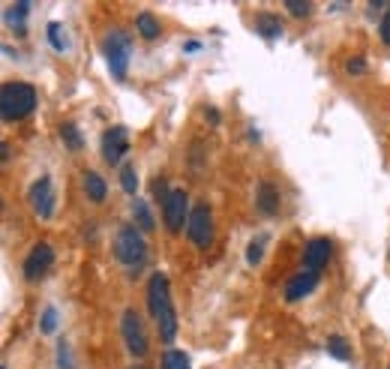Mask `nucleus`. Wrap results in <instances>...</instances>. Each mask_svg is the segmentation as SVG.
<instances>
[{"label": "nucleus", "mask_w": 390, "mask_h": 369, "mask_svg": "<svg viewBox=\"0 0 390 369\" xmlns=\"http://www.w3.org/2000/svg\"><path fill=\"white\" fill-rule=\"evenodd\" d=\"M54 258H57V255H54L52 243H45V241L33 243V249L27 253L24 264H22L24 279H27V283H39V279H45V276H48V271L54 267Z\"/></svg>", "instance_id": "1a4fd4ad"}, {"label": "nucleus", "mask_w": 390, "mask_h": 369, "mask_svg": "<svg viewBox=\"0 0 390 369\" xmlns=\"http://www.w3.org/2000/svg\"><path fill=\"white\" fill-rule=\"evenodd\" d=\"M163 369H193L186 352H177V348H168L163 354Z\"/></svg>", "instance_id": "5701e85b"}, {"label": "nucleus", "mask_w": 390, "mask_h": 369, "mask_svg": "<svg viewBox=\"0 0 390 369\" xmlns=\"http://www.w3.org/2000/svg\"><path fill=\"white\" fill-rule=\"evenodd\" d=\"M135 27H138V33H142V39H156L159 31H163V27H159V22L150 13H138L135 15Z\"/></svg>", "instance_id": "4be33fe9"}, {"label": "nucleus", "mask_w": 390, "mask_h": 369, "mask_svg": "<svg viewBox=\"0 0 390 369\" xmlns=\"http://www.w3.org/2000/svg\"><path fill=\"white\" fill-rule=\"evenodd\" d=\"M133 219H135V225L142 228L144 234H150L156 228L153 216H150V207H147V202H142V198H135V202H133Z\"/></svg>", "instance_id": "412c9836"}, {"label": "nucleus", "mask_w": 390, "mask_h": 369, "mask_svg": "<svg viewBox=\"0 0 390 369\" xmlns=\"http://www.w3.org/2000/svg\"><path fill=\"white\" fill-rule=\"evenodd\" d=\"M147 309L156 322V331L159 339L165 345H172L177 339V312H174V303H172V285H168V276L165 273H150L147 279Z\"/></svg>", "instance_id": "f257e3e1"}, {"label": "nucleus", "mask_w": 390, "mask_h": 369, "mask_svg": "<svg viewBox=\"0 0 390 369\" xmlns=\"http://www.w3.org/2000/svg\"><path fill=\"white\" fill-rule=\"evenodd\" d=\"M30 9H33V6H30L27 0H18V3H13V6L3 9V22H6L9 31H15V36H24V33H27L24 18H27Z\"/></svg>", "instance_id": "4468645a"}, {"label": "nucleus", "mask_w": 390, "mask_h": 369, "mask_svg": "<svg viewBox=\"0 0 390 369\" xmlns=\"http://www.w3.org/2000/svg\"><path fill=\"white\" fill-rule=\"evenodd\" d=\"M327 354L336 357V361H343V363H348L352 361V345L345 342L343 333H330L327 336Z\"/></svg>", "instance_id": "a211bd4d"}, {"label": "nucleus", "mask_w": 390, "mask_h": 369, "mask_svg": "<svg viewBox=\"0 0 390 369\" xmlns=\"http://www.w3.org/2000/svg\"><path fill=\"white\" fill-rule=\"evenodd\" d=\"M57 369H75L73 357H69V342L66 339H57Z\"/></svg>", "instance_id": "a878e982"}, {"label": "nucleus", "mask_w": 390, "mask_h": 369, "mask_svg": "<svg viewBox=\"0 0 390 369\" xmlns=\"http://www.w3.org/2000/svg\"><path fill=\"white\" fill-rule=\"evenodd\" d=\"M36 87L27 82H6L0 87V117L6 123H18L36 112Z\"/></svg>", "instance_id": "f03ea898"}, {"label": "nucleus", "mask_w": 390, "mask_h": 369, "mask_svg": "<svg viewBox=\"0 0 390 369\" xmlns=\"http://www.w3.org/2000/svg\"><path fill=\"white\" fill-rule=\"evenodd\" d=\"M330 255H333V246H330L327 237H313L306 246H303V271H313V273H322Z\"/></svg>", "instance_id": "9b49d317"}, {"label": "nucleus", "mask_w": 390, "mask_h": 369, "mask_svg": "<svg viewBox=\"0 0 390 369\" xmlns=\"http://www.w3.org/2000/svg\"><path fill=\"white\" fill-rule=\"evenodd\" d=\"M120 186H123L126 195H135L138 193V174H135V165L133 163L120 165Z\"/></svg>", "instance_id": "b1692460"}, {"label": "nucleus", "mask_w": 390, "mask_h": 369, "mask_svg": "<svg viewBox=\"0 0 390 369\" xmlns=\"http://www.w3.org/2000/svg\"><path fill=\"white\" fill-rule=\"evenodd\" d=\"M45 39H48V45H52L57 54L69 52V39L63 33V27H60V22H48L45 24Z\"/></svg>", "instance_id": "aec40b11"}, {"label": "nucleus", "mask_w": 390, "mask_h": 369, "mask_svg": "<svg viewBox=\"0 0 390 369\" xmlns=\"http://www.w3.org/2000/svg\"><path fill=\"white\" fill-rule=\"evenodd\" d=\"M315 285H318V273H313V271H300V273H294L292 279L285 283V301L288 303H294V301H303V297H309L315 292Z\"/></svg>", "instance_id": "f8f14e48"}, {"label": "nucleus", "mask_w": 390, "mask_h": 369, "mask_svg": "<svg viewBox=\"0 0 390 369\" xmlns=\"http://www.w3.org/2000/svg\"><path fill=\"white\" fill-rule=\"evenodd\" d=\"M345 73L348 75H363L366 73V61H363V57H348V61H345Z\"/></svg>", "instance_id": "cd10ccee"}, {"label": "nucleus", "mask_w": 390, "mask_h": 369, "mask_svg": "<svg viewBox=\"0 0 390 369\" xmlns=\"http://www.w3.org/2000/svg\"><path fill=\"white\" fill-rule=\"evenodd\" d=\"M27 202H30V211L36 213V219L48 223V219L54 216V211H57V193H54L52 177L48 174L36 177V181L30 183V189H27Z\"/></svg>", "instance_id": "0eeeda50"}, {"label": "nucleus", "mask_w": 390, "mask_h": 369, "mask_svg": "<svg viewBox=\"0 0 390 369\" xmlns=\"http://www.w3.org/2000/svg\"><path fill=\"white\" fill-rule=\"evenodd\" d=\"M0 369H6V366H0Z\"/></svg>", "instance_id": "f704fd0d"}, {"label": "nucleus", "mask_w": 390, "mask_h": 369, "mask_svg": "<svg viewBox=\"0 0 390 369\" xmlns=\"http://www.w3.org/2000/svg\"><path fill=\"white\" fill-rule=\"evenodd\" d=\"M378 36H382L384 45H390V9L382 15V22H378Z\"/></svg>", "instance_id": "c85d7f7f"}, {"label": "nucleus", "mask_w": 390, "mask_h": 369, "mask_svg": "<svg viewBox=\"0 0 390 369\" xmlns=\"http://www.w3.org/2000/svg\"><path fill=\"white\" fill-rule=\"evenodd\" d=\"M186 237L195 249H207L213 243V211H210L207 202L193 204V213H189V223H186Z\"/></svg>", "instance_id": "39448f33"}, {"label": "nucleus", "mask_w": 390, "mask_h": 369, "mask_svg": "<svg viewBox=\"0 0 390 369\" xmlns=\"http://www.w3.org/2000/svg\"><path fill=\"white\" fill-rule=\"evenodd\" d=\"M387 369H390V366H387Z\"/></svg>", "instance_id": "c9c22d12"}, {"label": "nucleus", "mask_w": 390, "mask_h": 369, "mask_svg": "<svg viewBox=\"0 0 390 369\" xmlns=\"http://www.w3.org/2000/svg\"><path fill=\"white\" fill-rule=\"evenodd\" d=\"M0 159H3V165L9 163V144L6 142H0Z\"/></svg>", "instance_id": "7c9ffc66"}, {"label": "nucleus", "mask_w": 390, "mask_h": 369, "mask_svg": "<svg viewBox=\"0 0 390 369\" xmlns=\"http://www.w3.org/2000/svg\"><path fill=\"white\" fill-rule=\"evenodd\" d=\"M387 262H390V249H387Z\"/></svg>", "instance_id": "72a5a7b5"}, {"label": "nucleus", "mask_w": 390, "mask_h": 369, "mask_svg": "<svg viewBox=\"0 0 390 369\" xmlns=\"http://www.w3.org/2000/svg\"><path fill=\"white\" fill-rule=\"evenodd\" d=\"M255 33L267 39V43H273V39L283 36V22H279V15H270V13H262L255 18Z\"/></svg>", "instance_id": "dca6fc26"}, {"label": "nucleus", "mask_w": 390, "mask_h": 369, "mask_svg": "<svg viewBox=\"0 0 390 369\" xmlns=\"http://www.w3.org/2000/svg\"><path fill=\"white\" fill-rule=\"evenodd\" d=\"M198 48H202V43H195V39H189V43L183 45V52H198Z\"/></svg>", "instance_id": "2f4dec72"}, {"label": "nucleus", "mask_w": 390, "mask_h": 369, "mask_svg": "<svg viewBox=\"0 0 390 369\" xmlns=\"http://www.w3.org/2000/svg\"><path fill=\"white\" fill-rule=\"evenodd\" d=\"M114 255L117 262L126 267V271H138L147 258V241L142 234V228L135 223H126L117 228V237H114Z\"/></svg>", "instance_id": "7ed1b4c3"}, {"label": "nucleus", "mask_w": 390, "mask_h": 369, "mask_svg": "<svg viewBox=\"0 0 390 369\" xmlns=\"http://www.w3.org/2000/svg\"><path fill=\"white\" fill-rule=\"evenodd\" d=\"M129 153V129L112 126L103 133V159L108 165H123V156Z\"/></svg>", "instance_id": "9d476101"}, {"label": "nucleus", "mask_w": 390, "mask_h": 369, "mask_svg": "<svg viewBox=\"0 0 390 369\" xmlns=\"http://www.w3.org/2000/svg\"><path fill=\"white\" fill-rule=\"evenodd\" d=\"M279 204H283V198H279V186L276 183L262 181L255 186V211L262 216H276Z\"/></svg>", "instance_id": "ddd939ff"}, {"label": "nucleus", "mask_w": 390, "mask_h": 369, "mask_svg": "<svg viewBox=\"0 0 390 369\" xmlns=\"http://www.w3.org/2000/svg\"><path fill=\"white\" fill-rule=\"evenodd\" d=\"M82 186H84V195L90 198V202L103 204L105 198H108V183H105V177H103V174H96V172H84Z\"/></svg>", "instance_id": "2eb2a0df"}, {"label": "nucleus", "mask_w": 390, "mask_h": 369, "mask_svg": "<svg viewBox=\"0 0 390 369\" xmlns=\"http://www.w3.org/2000/svg\"><path fill=\"white\" fill-rule=\"evenodd\" d=\"M204 121L210 126H219V108H204Z\"/></svg>", "instance_id": "c756f323"}, {"label": "nucleus", "mask_w": 390, "mask_h": 369, "mask_svg": "<svg viewBox=\"0 0 390 369\" xmlns=\"http://www.w3.org/2000/svg\"><path fill=\"white\" fill-rule=\"evenodd\" d=\"M120 333H123L126 352L133 357H144L147 354V333H144V322L135 309H123L120 315Z\"/></svg>", "instance_id": "6e6552de"}, {"label": "nucleus", "mask_w": 390, "mask_h": 369, "mask_svg": "<svg viewBox=\"0 0 390 369\" xmlns=\"http://www.w3.org/2000/svg\"><path fill=\"white\" fill-rule=\"evenodd\" d=\"M105 61H108V69H112V75L117 78V82H123L126 78V69H129V61H133V36H129L126 31H120V27H114V31L105 33Z\"/></svg>", "instance_id": "20e7f679"}, {"label": "nucleus", "mask_w": 390, "mask_h": 369, "mask_svg": "<svg viewBox=\"0 0 390 369\" xmlns=\"http://www.w3.org/2000/svg\"><path fill=\"white\" fill-rule=\"evenodd\" d=\"M267 243H270V234H255L253 241H249V246H246V264H253V267L262 264Z\"/></svg>", "instance_id": "6ab92c4d"}, {"label": "nucleus", "mask_w": 390, "mask_h": 369, "mask_svg": "<svg viewBox=\"0 0 390 369\" xmlns=\"http://www.w3.org/2000/svg\"><path fill=\"white\" fill-rule=\"evenodd\" d=\"M57 322H60L57 309H54V306H45V309H43V315H39V333L52 336V333L57 331Z\"/></svg>", "instance_id": "393cba45"}, {"label": "nucleus", "mask_w": 390, "mask_h": 369, "mask_svg": "<svg viewBox=\"0 0 390 369\" xmlns=\"http://www.w3.org/2000/svg\"><path fill=\"white\" fill-rule=\"evenodd\" d=\"M129 369H147V366H129Z\"/></svg>", "instance_id": "473e14b6"}, {"label": "nucleus", "mask_w": 390, "mask_h": 369, "mask_svg": "<svg viewBox=\"0 0 390 369\" xmlns=\"http://www.w3.org/2000/svg\"><path fill=\"white\" fill-rule=\"evenodd\" d=\"M285 13H292L294 18H306L309 13H313V3H300V0H285Z\"/></svg>", "instance_id": "bb28decb"}, {"label": "nucleus", "mask_w": 390, "mask_h": 369, "mask_svg": "<svg viewBox=\"0 0 390 369\" xmlns=\"http://www.w3.org/2000/svg\"><path fill=\"white\" fill-rule=\"evenodd\" d=\"M57 133H60V142H63L66 151L78 153V151L84 147V135H82V129H78L73 121H63V123L57 126Z\"/></svg>", "instance_id": "f3484780"}, {"label": "nucleus", "mask_w": 390, "mask_h": 369, "mask_svg": "<svg viewBox=\"0 0 390 369\" xmlns=\"http://www.w3.org/2000/svg\"><path fill=\"white\" fill-rule=\"evenodd\" d=\"M189 213H193V207H189L186 189L172 186L168 189V195L163 198V223H165V228L172 234H180L183 232V223H189Z\"/></svg>", "instance_id": "423d86ee"}]
</instances>
